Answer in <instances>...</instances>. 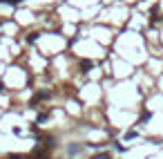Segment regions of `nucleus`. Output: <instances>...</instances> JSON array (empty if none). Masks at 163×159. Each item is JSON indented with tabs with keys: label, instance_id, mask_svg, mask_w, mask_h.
Wrapping results in <instances>:
<instances>
[]
</instances>
